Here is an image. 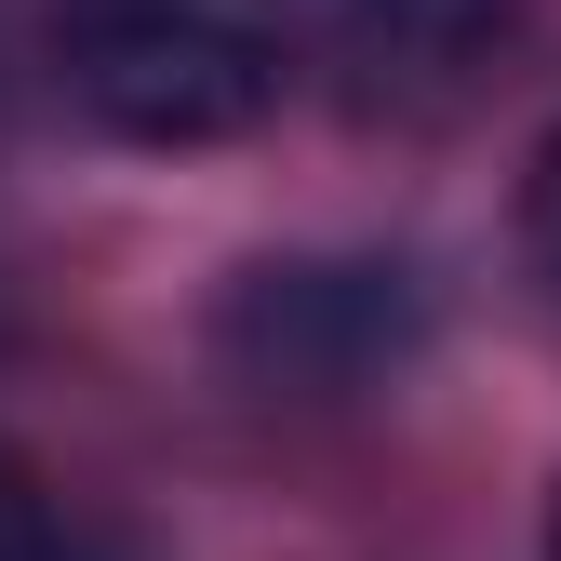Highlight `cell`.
Returning <instances> with one entry per match:
<instances>
[{"instance_id":"obj_6","label":"cell","mask_w":561,"mask_h":561,"mask_svg":"<svg viewBox=\"0 0 561 561\" xmlns=\"http://www.w3.org/2000/svg\"><path fill=\"white\" fill-rule=\"evenodd\" d=\"M548 561H561V495H548Z\"/></svg>"},{"instance_id":"obj_5","label":"cell","mask_w":561,"mask_h":561,"mask_svg":"<svg viewBox=\"0 0 561 561\" xmlns=\"http://www.w3.org/2000/svg\"><path fill=\"white\" fill-rule=\"evenodd\" d=\"M522 228H535V267L561 280V134L535 148V201H522Z\"/></svg>"},{"instance_id":"obj_3","label":"cell","mask_w":561,"mask_h":561,"mask_svg":"<svg viewBox=\"0 0 561 561\" xmlns=\"http://www.w3.org/2000/svg\"><path fill=\"white\" fill-rule=\"evenodd\" d=\"M522 14H535V0H308L321 67H334V94L362 107V121H428V107H455L481 67L508 54Z\"/></svg>"},{"instance_id":"obj_4","label":"cell","mask_w":561,"mask_h":561,"mask_svg":"<svg viewBox=\"0 0 561 561\" xmlns=\"http://www.w3.org/2000/svg\"><path fill=\"white\" fill-rule=\"evenodd\" d=\"M0 561H54V508H41V481L0 455Z\"/></svg>"},{"instance_id":"obj_1","label":"cell","mask_w":561,"mask_h":561,"mask_svg":"<svg viewBox=\"0 0 561 561\" xmlns=\"http://www.w3.org/2000/svg\"><path fill=\"white\" fill-rule=\"evenodd\" d=\"M54 81L121 148H228L295 81L280 0H54L41 14Z\"/></svg>"},{"instance_id":"obj_2","label":"cell","mask_w":561,"mask_h":561,"mask_svg":"<svg viewBox=\"0 0 561 561\" xmlns=\"http://www.w3.org/2000/svg\"><path fill=\"white\" fill-rule=\"evenodd\" d=\"M428 347V295L401 254H280L215 308V362L267 401H362Z\"/></svg>"}]
</instances>
